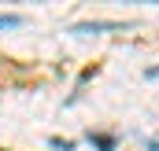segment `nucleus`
I'll return each mask as SVG.
<instances>
[{"instance_id":"1","label":"nucleus","mask_w":159,"mask_h":151,"mask_svg":"<svg viewBox=\"0 0 159 151\" xmlns=\"http://www.w3.org/2000/svg\"><path fill=\"white\" fill-rule=\"evenodd\" d=\"M100 30H119L115 22H78L74 33H100Z\"/></svg>"},{"instance_id":"2","label":"nucleus","mask_w":159,"mask_h":151,"mask_svg":"<svg viewBox=\"0 0 159 151\" xmlns=\"http://www.w3.org/2000/svg\"><path fill=\"white\" fill-rule=\"evenodd\" d=\"M22 26V15H0V30H15Z\"/></svg>"},{"instance_id":"3","label":"nucleus","mask_w":159,"mask_h":151,"mask_svg":"<svg viewBox=\"0 0 159 151\" xmlns=\"http://www.w3.org/2000/svg\"><path fill=\"white\" fill-rule=\"evenodd\" d=\"M89 140H93L100 151H111V148H115V140H111V136H89Z\"/></svg>"},{"instance_id":"4","label":"nucleus","mask_w":159,"mask_h":151,"mask_svg":"<svg viewBox=\"0 0 159 151\" xmlns=\"http://www.w3.org/2000/svg\"><path fill=\"white\" fill-rule=\"evenodd\" d=\"M52 148L56 151H74V144H70V140H52Z\"/></svg>"},{"instance_id":"5","label":"nucleus","mask_w":159,"mask_h":151,"mask_svg":"<svg viewBox=\"0 0 159 151\" xmlns=\"http://www.w3.org/2000/svg\"><path fill=\"white\" fill-rule=\"evenodd\" d=\"M148 151H159V140H156V144H148Z\"/></svg>"}]
</instances>
